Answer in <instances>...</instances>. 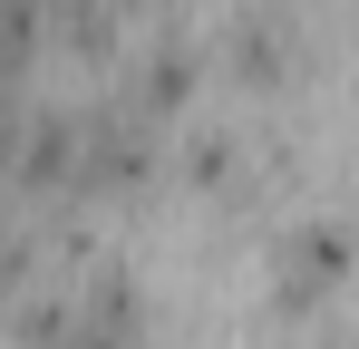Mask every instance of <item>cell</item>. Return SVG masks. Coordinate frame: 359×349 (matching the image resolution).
<instances>
[{"label":"cell","instance_id":"cell-3","mask_svg":"<svg viewBox=\"0 0 359 349\" xmlns=\"http://www.w3.org/2000/svg\"><path fill=\"white\" fill-rule=\"evenodd\" d=\"M272 291H282V310H320L330 291H340V224H292L272 242Z\"/></svg>","mask_w":359,"mask_h":349},{"label":"cell","instance_id":"cell-1","mask_svg":"<svg viewBox=\"0 0 359 349\" xmlns=\"http://www.w3.org/2000/svg\"><path fill=\"white\" fill-rule=\"evenodd\" d=\"M10 330L20 349H146L156 320H146V282L88 242L78 262H59L39 291L10 301Z\"/></svg>","mask_w":359,"mask_h":349},{"label":"cell","instance_id":"cell-2","mask_svg":"<svg viewBox=\"0 0 359 349\" xmlns=\"http://www.w3.org/2000/svg\"><path fill=\"white\" fill-rule=\"evenodd\" d=\"M311 58H320V29H311V10L301 0H243L214 20V39H204V68L214 78H233L252 97H282L311 78Z\"/></svg>","mask_w":359,"mask_h":349},{"label":"cell","instance_id":"cell-4","mask_svg":"<svg viewBox=\"0 0 359 349\" xmlns=\"http://www.w3.org/2000/svg\"><path fill=\"white\" fill-rule=\"evenodd\" d=\"M301 349H340V340H301Z\"/></svg>","mask_w":359,"mask_h":349}]
</instances>
